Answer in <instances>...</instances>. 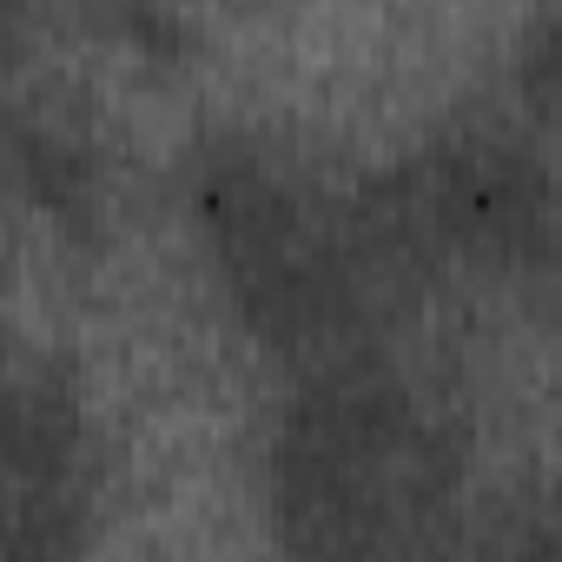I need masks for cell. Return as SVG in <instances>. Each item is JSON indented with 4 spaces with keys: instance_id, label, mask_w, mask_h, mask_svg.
<instances>
[{
    "instance_id": "6da1fadb",
    "label": "cell",
    "mask_w": 562,
    "mask_h": 562,
    "mask_svg": "<svg viewBox=\"0 0 562 562\" xmlns=\"http://www.w3.org/2000/svg\"><path fill=\"white\" fill-rule=\"evenodd\" d=\"M463 430L384 351L299 371L265 443V509L299 555L437 549L463 516Z\"/></svg>"
},
{
    "instance_id": "7a4b0ae2",
    "label": "cell",
    "mask_w": 562,
    "mask_h": 562,
    "mask_svg": "<svg viewBox=\"0 0 562 562\" xmlns=\"http://www.w3.org/2000/svg\"><path fill=\"white\" fill-rule=\"evenodd\" d=\"M192 232L238 331L292 371L384 351V299L351 186L331 192L258 133H205L186 166Z\"/></svg>"
},
{
    "instance_id": "3957f363",
    "label": "cell",
    "mask_w": 562,
    "mask_h": 562,
    "mask_svg": "<svg viewBox=\"0 0 562 562\" xmlns=\"http://www.w3.org/2000/svg\"><path fill=\"white\" fill-rule=\"evenodd\" d=\"M384 299L404 312L443 285L562 299V172L503 120H457L351 186Z\"/></svg>"
},
{
    "instance_id": "277c9868",
    "label": "cell",
    "mask_w": 562,
    "mask_h": 562,
    "mask_svg": "<svg viewBox=\"0 0 562 562\" xmlns=\"http://www.w3.org/2000/svg\"><path fill=\"white\" fill-rule=\"evenodd\" d=\"M93 424L60 358H21L8 378V555L60 562L93 522Z\"/></svg>"
},
{
    "instance_id": "5b68a950",
    "label": "cell",
    "mask_w": 562,
    "mask_h": 562,
    "mask_svg": "<svg viewBox=\"0 0 562 562\" xmlns=\"http://www.w3.org/2000/svg\"><path fill=\"white\" fill-rule=\"evenodd\" d=\"M14 186L21 199L47 218V232L60 238H93L100 212H106V166L87 146L80 126H67L60 113H34L14 106Z\"/></svg>"
},
{
    "instance_id": "8992f818",
    "label": "cell",
    "mask_w": 562,
    "mask_h": 562,
    "mask_svg": "<svg viewBox=\"0 0 562 562\" xmlns=\"http://www.w3.org/2000/svg\"><path fill=\"white\" fill-rule=\"evenodd\" d=\"M516 87H522L529 113H536L542 126H555V133H562V8H549V14L522 34Z\"/></svg>"
},
{
    "instance_id": "52a82bcc",
    "label": "cell",
    "mask_w": 562,
    "mask_h": 562,
    "mask_svg": "<svg viewBox=\"0 0 562 562\" xmlns=\"http://www.w3.org/2000/svg\"><path fill=\"white\" fill-rule=\"evenodd\" d=\"M509 542H516V549H562V503H555V509H536Z\"/></svg>"
}]
</instances>
